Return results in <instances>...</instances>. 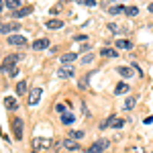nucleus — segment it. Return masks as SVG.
Instances as JSON below:
<instances>
[{
	"label": "nucleus",
	"mask_w": 153,
	"mask_h": 153,
	"mask_svg": "<svg viewBox=\"0 0 153 153\" xmlns=\"http://www.w3.org/2000/svg\"><path fill=\"white\" fill-rule=\"evenodd\" d=\"M125 125V118L120 117H108L104 123H100V129H106V127H112V129H120Z\"/></svg>",
	"instance_id": "f257e3e1"
},
{
	"label": "nucleus",
	"mask_w": 153,
	"mask_h": 153,
	"mask_svg": "<svg viewBox=\"0 0 153 153\" xmlns=\"http://www.w3.org/2000/svg\"><path fill=\"white\" fill-rule=\"evenodd\" d=\"M51 145H53V141L47 139V137H35V139H33V147H35V151H39V149L45 151L47 147H51Z\"/></svg>",
	"instance_id": "f03ea898"
},
{
	"label": "nucleus",
	"mask_w": 153,
	"mask_h": 153,
	"mask_svg": "<svg viewBox=\"0 0 153 153\" xmlns=\"http://www.w3.org/2000/svg\"><path fill=\"white\" fill-rule=\"evenodd\" d=\"M108 145H110V143L106 141V139H98L96 143H92V145H90L88 153H102V151H106V149H108Z\"/></svg>",
	"instance_id": "7ed1b4c3"
},
{
	"label": "nucleus",
	"mask_w": 153,
	"mask_h": 153,
	"mask_svg": "<svg viewBox=\"0 0 153 153\" xmlns=\"http://www.w3.org/2000/svg\"><path fill=\"white\" fill-rule=\"evenodd\" d=\"M23 125H25L23 118H12V133L16 139H23Z\"/></svg>",
	"instance_id": "20e7f679"
},
{
	"label": "nucleus",
	"mask_w": 153,
	"mask_h": 153,
	"mask_svg": "<svg viewBox=\"0 0 153 153\" xmlns=\"http://www.w3.org/2000/svg\"><path fill=\"white\" fill-rule=\"evenodd\" d=\"M41 94H43V90H41V88H33V90L29 92V104L37 106V104H39V100H41Z\"/></svg>",
	"instance_id": "39448f33"
},
{
	"label": "nucleus",
	"mask_w": 153,
	"mask_h": 153,
	"mask_svg": "<svg viewBox=\"0 0 153 153\" xmlns=\"http://www.w3.org/2000/svg\"><path fill=\"white\" fill-rule=\"evenodd\" d=\"M8 45H16V47H23V45H27V39H25V35H8Z\"/></svg>",
	"instance_id": "423d86ee"
},
{
	"label": "nucleus",
	"mask_w": 153,
	"mask_h": 153,
	"mask_svg": "<svg viewBox=\"0 0 153 153\" xmlns=\"http://www.w3.org/2000/svg\"><path fill=\"white\" fill-rule=\"evenodd\" d=\"M21 29V23H2L0 27V31H2V35H8L12 31H19Z\"/></svg>",
	"instance_id": "0eeeda50"
},
{
	"label": "nucleus",
	"mask_w": 153,
	"mask_h": 153,
	"mask_svg": "<svg viewBox=\"0 0 153 153\" xmlns=\"http://www.w3.org/2000/svg\"><path fill=\"white\" fill-rule=\"evenodd\" d=\"M57 78H63V80H68V78H74V68H70V65H63V68H59V70H57Z\"/></svg>",
	"instance_id": "6e6552de"
},
{
	"label": "nucleus",
	"mask_w": 153,
	"mask_h": 153,
	"mask_svg": "<svg viewBox=\"0 0 153 153\" xmlns=\"http://www.w3.org/2000/svg\"><path fill=\"white\" fill-rule=\"evenodd\" d=\"M51 43H49V39H45V37H41V39H37L35 43H33V49L35 51H43V49H47Z\"/></svg>",
	"instance_id": "1a4fd4ad"
},
{
	"label": "nucleus",
	"mask_w": 153,
	"mask_h": 153,
	"mask_svg": "<svg viewBox=\"0 0 153 153\" xmlns=\"http://www.w3.org/2000/svg\"><path fill=\"white\" fill-rule=\"evenodd\" d=\"M19 61H21V55H19V53H12V55H8V57H4L2 65H16Z\"/></svg>",
	"instance_id": "9d476101"
},
{
	"label": "nucleus",
	"mask_w": 153,
	"mask_h": 153,
	"mask_svg": "<svg viewBox=\"0 0 153 153\" xmlns=\"http://www.w3.org/2000/svg\"><path fill=\"white\" fill-rule=\"evenodd\" d=\"M45 27H47L49 31H55V29H61V27H63V23H61L59 19H51V21H47V23H45Z\"/></svg>",
	"instance_id": "9b49d317"
},
{
	"label": "nucleus",
	"mask_w": 153,
	"mask_h": 153,
	"mask_svg": "<svg viewBox=\"0 0 153 153\" xmlns=\"http://www.w3.org/2000/svg\"><path fill=\"white\" fill-rule=\"evenodd\" d=\"M118 74L123 76V78H131V76H135V71H133V68H129V65H120L118 68Z\"/></svg>",
	"instance_id": "f8f14e48"
},
{
	"label": "nucleus",
	"mask_w": 153,
	"mask_h": 153,
	"mask_svg": "<svg viewBox=\"0 0 153 153\" xmlns=\"http://www.w3.org/2000/svg\"><path fill=\"white\" fill-rule=\"evenodd\" d=\"M2 71H4L8 78H14V76L19 74V68H16V65H2Z\"/></svg>",
	"instance_id": "ddd939ff"
},
{
	"label": "nucleus",
	"mask_w": 153,
	"mask_h": 153,
	"mask_svg": "<svg viewBox=\"0 0 153 153\" xmlns=\"http://www.w3.org/2000/svg\"><path fill=\"white\" fill-rule=\"evenodd\" d=\"M63 145H65V149H70V151H78V149H80V145H78V141H76V139H65V141H63Z\"/></svg>",
	"instance_id": "4468645a"
},
{
	"label": "nucleus",
	"mask_w": 153,
	"mask_h": 153,
	"mask_svg": "<svg viewBox=\"0 0 153 153\" xmlns=\"http://www.w3.org/2000/svg\"><path fill=\"white\" fill-rule=\"evenodd\" d=\"M76 59H78V53H65V55H61V63L68 65V63H74Z\"/></svg>",
	"instance_id": "2eb2a0df"
},
{
	"label": "nucleus",
	"mask_w": 153,
	"mask_h": 153,
	"mask_svg": "<svg viewBox=\"0 0 153 153\" xmlns=\"http://www.w3.org/2000/svg\"><path fill=\"white\" fill-rule=\"evenodd\" d=\"M129 92V86L125 82H120V84H117V88H114V94L117 96H120V94H127Z\"/></svg>",
	"instance_id": "dca6fc26"
},
{
	"label": "nucleus",
	"mask_w": 153,
	"mask_h": 153,
	"mask_svg": "<svg viewBox=\"0 0 153 153\" xmlns=\"http://www.w3.org/2000/svg\"><path fill=\"white\" fill-rule=\"evenodd\" d=\"M4 106H6L8 110H16V108H19V104H16V100H14V98H8V96L4 98Z\"/></svg>",
	"instance_id": "f3484780"
},
{
	"label": "nucleus",
	"mask_w": 153,
	"mask_h": 153,
	"mask_svg": "<svg viewBox=\"0 0 153 153\" xmlns=\"http://www.w3.org/2000/svg\"><path fill=\"white\" fill-rule=\"evenodd\" d=\"M74 120H76L74 112H63V114H61V123H63V125H71Z\"/></svg>",
	"instance_id": "a211bd4d"
},
{
	"label": "nucleus",
	"mask_w": 153,
	"mask_h": 153,
	"mask_svg": "<svg viewBox=\"0 0 153 153\" xmlns=\"http://www.w3.org/2000/svg\"><path fill=\"white\" fill-rule=\"evenodd\" d=\"M133 43L127 41V39H117V49H131Z\"/></svg>",
	"instance_id": "6ab92c4d"
},
{
	"label": "nucleus",
	"mask_w": 153,
	"mask_h": 153,
	"mask_svg": "<svg viewBox=\"0 0 153 153\" xmlns=\"http://www.w3.org/2000/svg\"><path fill=\"white\" fill-rule=\"evenodd\" d=\"M100 55H104V57H117L118 53H117V49H112V47H104L100 51Z\"/></svg>",
	"instance_id": "aec40b11"
},
{
	"label": "nucleus",
	"mask_w": 153,
	"mask_h": 153,
	"mask_svg": "<svg viewBox=\"0 0 153 153\" xmlns=\"http://www.w3.org/2000/svg\"><path fill=\"white\" fill-rule=\"evenodd\" d=\"M4 6H6V8H10V10H19L21 2H19V0H4Z\"/></svg>",
	"instance_id": "412c9836"
},
{
	"label": "nucleus",
	"mask_w": 153,
	"mask_h": 153,
	"mask_svg": "<svg viewBox=\"0 0 153 153\" xmlns=\"http://www.w3.org/2000/svg\"><path fill=\"white\" fill-rule=\"evenodd\" d=\"M33 12V8L31 6H27V8H19V10H14V16L16 19H21V16H27V14H31Z\"/></svg>",
	"instance_id": "4be33fe9"
},
{
	"label": "nucleus",
	"mask_w": 153,
	"mask_h": 153,
	"mask_svg": "<svg viewBox=\"0 0 153 153\" xmlns=\"http://www.w3.org/2000/svg\"><path fill=\"white\" fill-rule=\"evenodd\" d=\"M125 14L127 16H137L139 14V8L137 6H125Z\"/></svg>",
	"instance_id": "5701e85b"
},
{
	"label": "nucleus",
	"mask_w": 153,
	"mask_h": 153,
	"mask_svg": "<svg viewBox=\"0 0 153 153\" xmlns=\"http://www.w3.org/2000/svg\"><path fill=\"white\" fill-rule=\"evenodd\" d=\"M125 108H127V110H133V108H135V98H133V96L125 100Z\"/></svg>",
	"instance_id": "b1692460"
},
{
	"label": "nucleus",
	"mask_w": 153,
	"mask_h": 153,
	"mask_svg": "<svg viewBox=\"0 0 153 153\" xmlns=\"http://www.w3.org/2000/svg\"><path fill=\"white\" fill-rule=\"evenodd\" d=\"M68 137H71V139H76V141H78V139H82V137H84V131H71Z\"/></svg>",
	"instance_id": "393cba45"
},
{
	"label": "nucleus",
	"mask_w": 153,
	"mask_h": 153,
	"mask_svg": "<svg viewBox=\"0 0 153 153\" xmlns=\"http://www.w3.org/2000/svg\"><path fill=\"white\" fill-rule=\"evenodd\" d=\"M68 102H63V104H55V110H57L59 114H63V112H68Z\"/></svg>",
	"instance_id": "a878e982"
},
{
	"label": "nucleus",
	"mask_w": 153,
	"mask_h": 153,
	"mask_svg": "<svg viewBox=\"0 0 153 153\" xmlns=\"http://www.w3.org/2000/svg\"><path fill=\"white\" fill-rule=\"evenodd\" d=\"M25 90H27V82H19V86H16V94H25Z\"/></svg>",
	"instance_id": "bb28decb"
},
{
	"label": "nucleus",
	"mask_w": 153,
	"mask_h": 153,
	"mask_svg": "<svg viewBox=\"0 0 153 153\" xmlns=\"http://www.w3.org/2000/svg\"><path fill=\"white\" fill-rule=\"evenodd\" d=\"M123 10H125V6H112L108 12H110V14H118V12H123Z\"/></svg>",
	"instance_id": "cd10ccee"
},
{
	"label": "nucleus",
	"mask_w": 153,
	"mask_h": 153,
	"mask_svg": "<svg viewBox=\"0 0 153 153\" xmlns=\"http://www.w3.org/2000/svg\"><path fill=\"white\" fill-rule=\"evenodd\" d=\"M82 61H84V63H92V61H94V55H92V53H88V55H86Z\"/></svg>",
	"instance_id": "c85d7f7f"
},
{
	"label": "nucleus",
	"mask_w": 153,
	"mask_h": 153,
	"mask_svg": "<svg viewBox=\"0 0 153 153\" xmlns=\"http://www.w3.org/2000/svg\"><path fill=\"white\" fill-rule=\"evenodd\" d=\"M86 6H96V0H86Z\"/></svg>",
	"instance_id": "c756f323"
},
{
	"label": "nucleus",
	"mask_w": 153,
	"mask_h": 153,
	"mask_svg": "<svg viewBox=\"0 0 153 153\" xmlns=\"http://www.w3.org/2000/svg\"><path fill=\"white\" fill-rule=\"evenodd\" d=\"M86 39H88L86 35H78V37H76V41H86Z\"/></svg>",
	"instance_id": "7c9ffc66"
},
{
	"label": "nucleus",
	"mask_w": 153,
	"mask_h": 153,
	"mask_svg": "<svg viewBox=\"0 0 153 153\" xmlns=\"http://www.w3.org/2000/svg\"><path fill=\"white\" fill-rule=\"evenodd\" d=\"M149 10H151V12H153V2H151V4H149Z\"/></svg>",
	"instance_id": "2f4dec72"
},
{
	"label": "nucleus",
	"mask_w": 153,
	"mask_h": 153,
	"mask_svg": "<svg viewBox=\"0 0 153 153\" xmlns=\"http://www.w3.org/2000/svg\"><path fill=\"white\" fill-rule=\"evenodd\" d=\"M33 153H45V151H33Z\"/></svg>",
	"instance_id": "473e14b6"
},
{
	"label": "nucleus",
	"mask_w": 153,
	"mask_h": 153,
	"mask_svg": "<svg viewBox=\"0 0 153 153\" xmlns=\"http://www.w3.org/2000/svg\"><path fill=\"white\" fill-rule=\"evenodd\" d=\"M61 2H70V0H61Z\"/></svg>",
	"instance_id": "72a5a7b5"
}]
</instances>
